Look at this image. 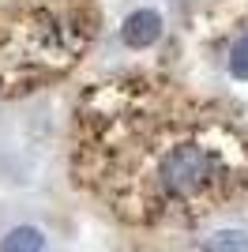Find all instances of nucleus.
I'll return each mask as SVG.
<instances>
[{
    "label": "nucleus",
    "instance_id": "nucleus-5",
    "mask_svg": "<svg viewBox=\"0 0 248 252\" xmlns=\"http://www.w3.org/2000/svg\"><path fill=\"white\" fill-rule=\"evenodd\" d=\"M229 72L237 75V79H248V38H241L229 53Z\"/></svg>",
    "mask_w": 248,
    "mask_h": 252
},
{
    "label": "nucleus",
    "instance_id": "nucleus-1",
    "mask_svg": "<svg viewBox=\"0 0 248 252\" xmlns=\"http://www.w3.org/2000/svg\"><path fill=\"white\" fill-rule=\"evenodd\" d=\"M215 173H218V155L199 139H177L158 158V185L165 196H177V200L203 192L215 181Z\"/></svg>",
    "mask_w": 248,
    "mask_h": 252
},
{
    "label": "nucleus",
    "instance_id": "nucleus-3",
    "mask_svg": "<svg viewBox=\"0 0 248 252\" xmlns=\"http://www.w3.org/2000/svg\"><path fill=\"white\" fill-rule=\"evenodd\" d=\"M41 233L34 226H15V230L0 241V252H41Z\"/></svg>",
    "mask_w": 248,
    "mask_h": 252
},
{
    "label": "nucleus",
    "instance_id": "nucleus-4",
    "mask_svg": "<svg viewBox=\"0 0 248 252\" xmlns=\"http://www.w3.org/2000/svg\"><path fill=\"white\" fill-rule=\"evenodd\" d=\"M203 252H248V237L237 233V230H222V233H215V237L207 241Z\"/></svg>",
    "mask_w": 248,
    "mask_h": 252
},
{
    "label": "nucleus",
    "instance_id": "nucleus-2",
    "mask_svg": "<svg viewBox=\"0 0 248 252\" xmlns=\"http://www.w3.org/2000/svg\"><path fill=\"white\" fill-rule=\"evenodd\" d=\"M121 38L124 45H132V49H147V45H155L162 38V15L158 11H132L121 27Z\"/></svg>",
    "mask_w": 248,
    "mask_h": 252
}]
</instances>
